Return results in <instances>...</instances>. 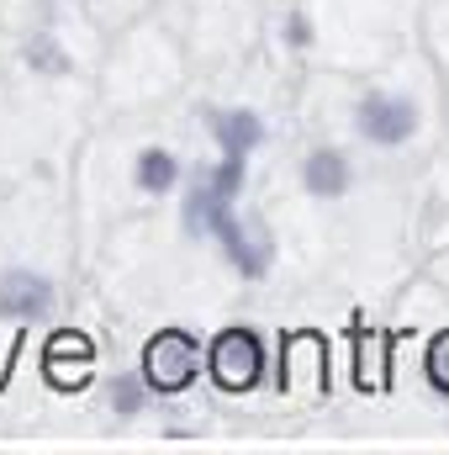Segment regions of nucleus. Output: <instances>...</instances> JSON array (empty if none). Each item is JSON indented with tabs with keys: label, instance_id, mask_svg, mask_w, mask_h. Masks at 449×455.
Masks as SVG:
<instances>
[{
	"label": "nucleus",
	"instance_id": "nucleus-4",
	"mask_svg": "<svg viewBox=\"0 0 449 455\" xmlns=\"http://www.w3.org/2000/svg\"><path fill=\"white\" fill-rule=\"evenodd\" d=\"M418 101L402 96V91H365L354 101V132L370 143V148H407L418 138Z\"/></svg>",
	"mask_w": 449,
	"mask_h": 455
},
{
	"label": "nucleus",
	"instance_id": "nucleus-12",
	"mask_svg": "<svg viewBox=\"0 0 449 455\" xmlns=\"http://www.w3.org/2000/svg\"><path fill=\"white\" fill-rule=\"evenodd\" d=\"M280 37H286V48H312V21H307V11H286Z\"/></svg>",
	"mask_w": 449,
	"mask_h": 455
},
{
	"label": "nucleus",
	"instance_id": "nucleus-2",
	"mask_svg": "<svg viewBox=\"0 0 449 455\" xmlns=\"http://www.w3.org/2000/svg\"><path fill=\"white\" fill-rule=\"evenodd\" d=\"M264 365H270V349L259 339V329L248 323H227L207 344V376L217 381V392H232V397L254 392L264 381Z\"/></svg>",
	"mask_w": 449,
	"mask_h": 455
},
{
	"label": "nucleus",
	"instance_id": "nucleus-10",
	"mask_svg": "<svg viewBox=\"0 0 449 455\" xmlns=\"http://www.w3.org/2000/svg\"><path fill=\"white\" fill-rule=\"evenodd\" d=\"M148 397H154V387L143 381V371H122V376H112V387H106V403H112L116 419H143Z\"/></svg>",
	"mask_w": 449,
	"mask_h": 455
},
{
	"label": "nucleus",
	"instance_id": "nucleus-5",
	"mask_svg": "<svg viewBox=\"0 0 449 455\" xmlns=\"http://www.w3.org/2000/svg\"><path fill=\"white\" fill-rule=\"evenodd\" d=\"M53 307H59V286H53L43 270H32V265L0 270V313H5V318H16V323H43V318H53Z\"/></svg>",
	"mask_w": 449,
	"mask_h": 455
},
{
	"label": "nucleus",
	"instance_id": "nucleus-1",
	"mask_svg": "<svg viewBox=\"0 0 449 455\" xmlns=\"http://www.w3.org/2000/svg\"><path fill=\"white\" fill-rule=\"evenodd\" d=\"M185 228H191V233H207L243 281H264L270 265H275V243H270V233L254 228V223H243V218H238V202L212 196L207 180L191 186V196H185Z\"/></svg>",
	"mask_w": 449,
	"mask_h": 455
},
{
	"label": "nucleus",
	"instance_id": "nucleus-8",
	"mask_svg": "<svg viewBox=\"0 0 449 455\" xmlns=\"http://www.w3.org/2000/svg\"><path fill=\"white\" fill-rule=\"evenodd\" d=\"M180 154L169 148V143H148V148H138L132 154V186L143 191V196H175L180 191Z\"/></svg>",
	"mask_w": 449,
	"mask_h": 455
},
{
	"label": "nucleus",
	"instance_id": "nucleus-9",
	"mask_svg": "<svg viewBox=\"0 0 449 455\" xmlns=\"http://www.w3.org/2000/svg\"><path fill=\"white\" fill-rule=\"evenodd\" d=\"M21 64H27L32 75H69V69H75L64 37H53V32H32L27 48H21Z\"/></svg>",
	"mask_w": 449,
	"mask_h": 455
},
{
	"label": "nucleus",
	"instance_id": "nucleus-11",
	"mask_svg": "<svg viewBox=\"0 0 449 455\" xmlns=\"http://www.w3.org/2000/svg\"><path fill=\"white\" fill-rule=\"evenodd\" d=\"M423 376H429V387L439 397H449V329L439 339H429V349H423Z\"/></svg>",
	"mask_w": 449,
	"mask_h": 455
},
{
	"label": "nucleus",
	"instance_id": "nucleus-7",
	"mask_svg": "<svg viewBox=\"0 0 449 455\" xmlns=\"http://www.w3.org/2000/svg\"><path fill=\"white\" fill-rule=\"evenodd\" d=\"M264 138H270V127H264V116L254 112V107H223V112H212V143H217V154L254 159L264 148Z\"/></svg>",
	"mask_w": 449,
	"mask_h": 455
},
{
	"label": "nucleus",
	"instance_id": "nucleus-6",
	"mask_svg": "<svg viewBox=\"0 0 449 455\" xmlns=\"http://www.w3.org/2000/svg\"><path fill=\"white\" fill-rule=\"evenodd\" d=\"M296 175H302V191H307L312 202H343V196L354 191V159H349L338 143L307 148Z\"/></svg>",
	"mask_w": 449,
	"mask_h": 455
},
{
	"label": "nucleus",
	"instance_id": "nucleus-3",
	"mask_svg": "<svg viewBox=\"0 0 449 455\" xmlns=\"http://www.w3.org/2000/svg\"><path fill=\"white\" fill-rule=\"evenodd\" d=\"M143 381L154 387V397H175V392H191L196 376H201V339L191 329H159L143 344V360H138Z\"/></svg>",
	"mask_w": 449,
	"mask_h": 455
}]
</instances>
